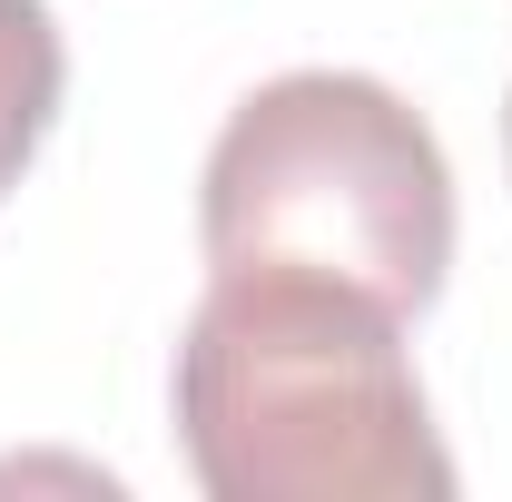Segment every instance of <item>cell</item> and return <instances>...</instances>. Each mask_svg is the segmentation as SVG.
<instances>
[{
  "mask_svg": "<svg viewBox=\"0 0 512 502\" xmlns=\"http://www.w3.org/2000/svg\"><path fill=\"white\" fill-rule=\"evenodd\" d=\"M178 443L217 502H444L404 315L345 276L217 266L178 335Z\"/></svg>",
  "mask_w": 512,
  "mask_h": 502,
  "instance_id": "1",
  "label": "cell"
},
{
  "mask_svg": "<svg viewBox=\"0 0 512 502\" xmlns=\"http://www.w3.org/2000/svg\"><path fill=\"white\" fill-rule=\"evenodd\" d=\"M207 266H306L424 315L453 266V168L414 99L365 69H286L247 89L197 178Z\"/></svg>",
  "mask_w": 512,
  "mask_h": 502,
  "instance_id": "2",
  "label": "cell"
},
{
  "mask_svg": "<svg viewBox=\"0 0 512 502\" xmlns=\"http://www.w3.org/2000/svg\"><path fill=\"white\" fill-rule=\"evenodd\" d=\"M60 89H69V50H60L50 0H0V197L40 158V138L60 119Z\"/></svg>",
  "mask_w": 512,
  "mask_h": 502,
  "instance_id": "3",
  "label": "cell"
},
{
  "mask_svg": "<svg viewBox=\"0 0 512 502\" xmlns=\"http://www.w3.org/2000/svg\"><path fill=\"white\" fill-rule=\"evenodd\" d=\"M10 483H20V493H30V483H69V493H119V473H99V463H50V453H30V463H0V493H10Z\"/></svg>",
  "mask_w": 512,
  "mask_h": 502,
  "instance_id": "4",
  "label": "cell"
},
{
  "mask_svg": "<svg viewBox=\"0 0 512 502\" xmlns=\"http://www.w3.org/2000/svg\"><path fill=\"white\" fill-rule=\"evenodd\" d=\"M503 158H512V99H503Z\"/></svg>",
  "mask_w": 512,
  "mask_h": 502,
  "instance_id": "5",
  "label": "cell"
}]
</instances>
